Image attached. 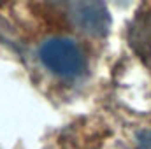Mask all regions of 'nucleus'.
I'll list each match as a JSON object with an SVG mask.
<instances>
[{"mask_svg":"<svg viewBox=\"0 0 151 149\" xmlns=\"http://www.w3.org/2000/svg\"><path fill=\"white\" fill-rule=\"evenodd\" d=\"M40 62L53 74L72 79L83 72L84 58L77 44L63 37H55L46 40L39 49Z\"/></svg>","mask_w":151,"mask_h":149,"instance_id":"nucleus-1","label":"nucleus"},{"mask_svg":"<svg viewBox=\"0 0 151 149\" xmlns=\"http://www.w3.org/2000/svg\"><path fill=\"white\" fill-rule=\"evenodd\" d=\"M69 21L77 30L102 37L111 28V16L102 0H58Z\"/></svg>","mask_w":151,"mask_h":149,"instance_id":"nucleus-2","label":"nucleus"},{"mask_svg":"<svg viewBox=\"0 0 151 149\" xmlns=\"http://www.w3.org/2000/svg\"><path fill=\"white\" fill-rule=\"evenodd\" d=\"M128 40L139 56H151V11L135 18V21L130 25Z\"/></svg>","mask_w":151,"mask_h":149,"instance_id":"nucleus-3","label":"nucleus"},{"mask_svg":"<svg viewBox=\"0 0 151 149\" xmlns=\"http://www.w3.org/2000/svg\"><path fill=\"white\" fill-rule=\"evenodd\" d=\"M139 149H151V132H141L137 137Z\"/></svg>","mask_w":151,"mask_h":149,"instance_id":"nucleus-4","label":"nucleus"}]
</instances>
